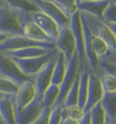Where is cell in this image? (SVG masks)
Masks as SVG:
<instances>
[{"label":"cell","mask_w":116,"mask_h":124,"mask_svg":"<svg viewBox=\"0 0 116 124\" xmlns=\"http://www.w3.org/2000/svg\"><path fill=\"white\" fill-rule=\"evenodd\" d=\"M28 14H25L8 7L0 0V32L8 37L23 36L22 23Z\"/></svg>","instance_id":"6da1fadb"},{"label":"cell","mask_w":116,"mask_h":124,"mask_svg":"<svg viewBox=\"0 0 116 124\" xmlns=\"http://www.w3.org/2000/svg\"><path fill=\"white\" fill-rule=\"evenodd\" d=\"M70 28L73 31L75 44H76V54L79 60V69L81 72H91L86 59L84 48V31L82 26L81 14L80 11L75 12L71 16L70 21Z\"/></svg>","instance_id":"7a4b0ae2"},{"label":"cell","mask_w":116,"mask_h":124,"mask_svg":"<svg viewBox=\"0 0 116 124\" xmlns=\"http://www.w3.org/2000/svg\"><path fill=\"white\" fill-rule=\"evenodd\" d=\"M0 75L11 79L19 87L25 82L35 81V77L25 75L13 58L2 52H0Z\"/></svg>","instance_id":"3957f363"},{"label":"cell","mask_w":116,"mask_h":124,"mask_svg":"<svg viewBox=\"0 0 116 124\" xmlns=\"http://www.w3.org/2000/svg\"><path fill=\"white\" fill-rule=\"evenodd\" d=\"M79 74H80L79 60H78L77 54L75 53L73 58L67 64V70H66L65 76L64 78L62 83L59 86V96H58L57 101H56L54 107L62 106L64 104L66 95L68 94L72 86L74 85V81H75L76 78L79 76Z\"/></svg>","instance_id":"277c9868"},{"label":"cell","mask_w":116,"mask_h":124,"mask_svg":"<svg viewBox=\"0 0 116 124\" xmlns=\"http://www.w3.org/2000/svg\"><path fill=\"white\" fill-rule=\"evenodd\" d=\"M57 53H58L57 49L54 48L48 54L41 56V57H37V58H13V60L18 65L20 70H22V72L25 75L29 76V77H35V75L44 68V66L46 64L47 62L49 61L53 57H54Z\"/></svg>","instance_id":"5b68a950"},{"label":"cell","mask_w":116,"mask_h":124,"mask_svg":"<svg viewBox=\"0 0 116 124\" xmlns=\"http://www.w3.org/2000/svg\"><path fill=\"white\" fill-rule=\"evenodd\" d=\"M81 13L84 14V17L86 18L92 34L101 38L110 46V48L116 51V39L114 35L112 34V30L110 29V27H108V25L104 23L102 19H99L95 16L88 15L84 12H81Z\"/></svg>","instance_id":"8992f818"},{"label":"cell","mask_w":116,"mask_h":124,"mask_svg":"<svg viewBox=\"0 0 116 124\" xmlns=\"http://www.w3.org/2000/svg\"><path fill=\"white\" fill-rule=\"evenodd\" d=\"M32 46H41L49 49L55 48L54 43L47 42H38L24 37V36H12L5 40L0 45V52H7V51H14L18 49H23L26 47Z\"/></svg>","instance_id":"52a82bcc"},{"label":"cell","mask_w":116,"mask_h":124,"mask_svg":"<svg viewBox=\"0 0 116 124\" xmlns=\"http://www.w3.org/2000/svg\"><path fill=\"white\" fill-rule=\"evenodd\" d=\"M55 48L64 55L67 63L76 53V44L73 31L70 27H60L59 35L54 42Z\"/></svg>","instance_id":"ba28073f"},{"label":"cell","mask_w":116,"mask_h":124,"mask_svg":"<svg viewBox=\"0 0 116 124\" xmlns=\"http://www.w3.org/2000/svg\"><path fill=\"white\" fill-rule=\"evenodd\" d=\"M42 97L36 96L31 103L21 109H15L16 124H32L44 110Z\"/></svg>","instance_id":"9c48e42d"},{"label":"cell","mask_w":116,"mask_h":124,"mask_svg":"<svg viewBox=\"0 0 116 124\" xmlns=\"http://www.w3.org/2000/svg\"><path fill=\"white\" fill-rule=\"evenodd\" d=\"M31 1L38 8L40 11L51 16L59 25L60 27H70L71 17H69L62 9H60L51 0H31Z\"/></svg>","instance_id":"30bf717a"},{"label":"cell","mask_w":116,"mask_h":124,"mask_svg":"<svg viewBox=\"0 0 116 124\" xmlns=\"http://www.w3.org/2000/svg\"><path fill=\"white\" fill-rule=\"evenodd\" d=\"M103 95H104V91L103 89L99 76L95 73L90 72L89 80H88V95H87V101L84 107L85 112H88L93 107L100 103L103 100Z\"/></svg>","instance_id":"8fae6325"},{"label":"cell","mask_w":116,"mask_h":124,"mask_svg":"<svg viewBox=\"0 0 116 124\" xmlns=\"http://www.w3.org/2000/svg\"><path fill=\"white\" fill-rule=\"evenodd\" d=\"M56 56L57 54L51 58L44 66L42 70L35 76L34 83L36 89V93L40 97H42L47 88L52 84L53 72H54V68L55 65V61H56Z\"/></svg>","instance_id":"7c38bea8"},{"label":"cell","mask_w":116,"mask_h":124,"mask_svg":"<svg viewBox=\"0 0 116 124\" xmlns=\"http://www.w3.org/2000/svg\"><path fill=\"white\" fill-rule=\"evenodd\" d=\"M30 19L33 20L35 24H37L41 27L45 34L50 38L54 42H55L56 39L59 35L60 27L51 16L41 11H37L35 13L29 14Z\"/></svg>","instance_id":"4fadbf2b"},{"label":"cell","mask_w":116,"mask_h":124,"mask_svg":"<svg viewBox=\"0 0 116 124\" xmlns=\"http://www.w3.org/2000/svg\"><path fill=\"white\" fill-rule=\"evenodd\" d=\"M22 33L23 36L27 39L38 41V42L54 43L48 36L41 29L37 24H35L33 20L30 19L29 14L24 18L22 23Z\"/></svg>","instance_id":"5bb4252c"},{"label":"cell","mask_w":116,"mask_h":124,"mask_svg":"<svg viewBox=\"0 0 116 124\" xmlns=\"http://www.w3.org/2000/svg\"><path fill=\"white\" fill-rule=\"evenodd\" d=\"M112 0H80L77 2L78 11L103 20V13Z\"/></svg>","instance_id":"9a60e30c"},{"label":"cell","mask_w":116,"mask_h":124,"mask_svg":"<svg viewBox=\"0 0 116 124\" xmlns=\"http://www.w3.org/2000/svg\"><path fill=\"white\" fill-rule=\"evenodd\" d=\"M37 96L35 83L33 81L25 82L20 86L18 92L15 95V109H21L31 103Z\"/></svg>","instance_id":"2e32d148"},{"label":"cell","mask_w":116,"mask_h":124,"mask_svg":"<svg viewBox=\"0 0 116 124\" xmlns=\"http://www.w3.org/2000/svg\"><path fill=\"white\" fill-rule=\"evenodd\" d=\"M15 95L0 93V115L6 124H16Z\"/></svg>","instance_id":"e0dca14e"},{"label":"cell","mask_w":116,"mask_h":124,"mask_svg":"<svg viewBox=\"0 0 116 124\" xmlns=\"http://www.w3.org/2000/svg\"><path fill=\"white\" fill-rule=\"evenodd\" d=\"M53 49H49V48H45V47H41V46H32V47H26V48L18 49V50L2 52V53H5L6 55H7L8 57H10V58H32L46 55L51 50H53Z\"/></svg>","instance_id":"ac0fdd59"},{"label":"cell","mask_w":116,"mask_h":124,"mask_svg":"<svg viewBox=\"0 0 116 124\" xmlns=\"http://www.w3.org/2000/svg\"><path fill=\"white\" fill-rule=\"evenodd\" d=\"M67 64L68 63L66 61L64 55L58 51L57 56H56V61H55V65L54 68V72H53L52 84L60 86L65 76L66 70H67Z\"/></svg>","instance_id":"d6986e66"},{"label":"cell","mask_w":116,"mask_h":124,"mask_svg":"<svg viewBox=\"0 0 116 124\" xmlns=\"http://www.w3.org/2000/svg\"><path fill=\"white\" fill-rule=\"evenodd\" d=\"M101 104L105 110L107 120L110 121L116 120V91L104 93Z\"/></svg>","instance_id":"ffe728a7"},{"label":"cell","mask_w":116,"mask_h":124,"mask_svg":"<svg viewBox=\"0 0 116 124\" xmlns=\"http://www.w3.org/2000/svg\"><path fill=\"white\" fill-rule=\"evenodd\" d=\"M8 7L25 14H32L40 11L31 0H2Z\"/></svg>","instance_id":"44dd1931"},{"label":"cell","mask_w":116,"mask_h":124,"mask_svg":"<svg viewBox=\"0 0 116 124\" xmlns=\"http://www.w3.org/2000/svg\"><path fill=\"white\" fill-rule=\"evenodd\" d=\"M90 72L80 73V83H79V92H78V106L84 109L87 95H88V80Z\"/></svg>","instance_id":"7402d4cb"},{"label":"cell","mask_w":116,"mask_h":124,"mask_svg":"<svg viewBox=\"0 0 116 124\" xmlns=\"http://www.w3.org/2000/svg\"><path fill=\"white\" fill-rule=\"evenodd\" d=\"M59 96V86L51 84L42 96V102L45 108H52Z\"/></svg>","instance_id":"603a6c76"},{"label":"cell","mask_w":116,"mask_h":124,"mask_svg":"<svg viewBox=\"0 0 116 124\" xmlns=\"http://www.w3.org/2000/svg\"><path fill=\"white\" fill-rule=\"evenodd\" d=\"M98 76L101 79V83L104 93L115 92L116 91V77L111 73L105 72L101 70Z\"/></svg>","instance_id":"cb8c5ba5"},{"label":"cell","mask_w":116,"mask_h":124,"mask_svg":"<svg viewBox=\"0 0 116 124\" xmlns=\"http://www.w3.org/2000/svg\"><path fill=\"white\" fill-rule=\"evenodd\" d=\"M91 124H107V116L102 104L98 103L89 110Z\"/></svg>","instance_id":"d4e9b609"},{"label":"cell","mask_w":116,"mask_h":124,"mask_svg":"<svg viewBox=\"0 0 116 124\" xmlns=\"http://www.w3.org/2000/svg\"><path fill=\"white\" fill-rule=\"evenodd\" d=\"M85 111L83 108L78 105L70 106V107H64L62 105V119H65L67 117L74 119L76 120H80L84 117Z\"/></svg>","instance_id":"484cf974"},{"label":"cell","mask_w":116,"mask_h":124,"mask_svg":"<svg viewBox=\"0 0 116 124\" xmlns=\"http://www.w3.org/2000/svg\"><path fill=\"white\" fill-rule=\"evenodd\" d=\"M51 1L56 5L60 9H62L69 17H71L75 12L78 11V0H51Z\"/></svg>","instance_id":"4316f807"},{"label":"cell","mask_w":116,"mask_h":124,"mask_svg":"<svg viewBox=\"0 0 116 124\" xmlns=\"http://www.w3.org/2000/svg\"><path fill=\"white\" fill-rule=\"evenodd\" d=\"M79 83H80V74L76 78L74 85L72 86L71 89L69 90L68 94L66 95V98L63 106L64 107H70V106H74L78 105V92H79Z\"/></svg>","instance_id":"83f0119b"},{"label":"cell","mask_w":116,"mask_h":124,"mask_svg":"<svg viewBox=\"0 0 116 124\" xmlns=\"http://www.w3.org/2000/svg\"><path fill=\"white\" fill-rule=\"evenodd\" d=\"M19 86L11 79L3 77L0 75V93L9 94V95H16L19 90Z\"/></svg>","instance_id":"f1b7e54d"},{"label":"cell","mask_w":116,"mask_h":124,"mask_svg":"<svg viewBox=\"0 0 116 124\" xmlns=\"http://www.w3.org/2000/svg\"><path fill=\"white\" fill-rule=\"evenodd\" d=\"M103 21L106 24L116 23V4L113 1H111L105 9Z\"/></svg>","instance_id":"f546056e"},{"label":"cell","mask_w":116,"mask_h":124,"mask_svg":"<svg viewBox=\"0 0 116 124\" xmlns=\"http://www.w3.org/2000/svg\"><path fill=\"white\" fill-rule=\"evenodd\" d=\"M62 120V106H56L51 108L49 124H61Z\"/></svg>","instance_id":"4dcf8cb0"},{"label":"cell","mask_w":116,"mask_h":124,"mask_svg":"<svg viewBox=\"0 0 116 124\" xmlns=\"http://www.w3.org/2000/svg\"><path fill=\"white\" fill-rule=\"evenodd\" d=\"M51 108H45L42 113L32 124H49V116H50Z\"/></svg>","instance_id":"1f68e13d"},{"label":"cell","mask_w":116,"mask_h":124,"mask_svg":"<svg viewBox=\"0 0 116 124\" xmlns=\"http://www.w3.org/2000/svg\"><path fill=\"white\" fill-rule=\"evenodd\" d=\"M99 64H100V70L112 74L116 77V63L101 61L99 62Z\"/></svg>","instance_id":"d6a6232c"},{"label":"cell","mask_w":116,"mask_h":124,"mask_svg":"<svg viewBox=\"0 0 116 124\" xmlns=\"http://www.w3.org/2000/svg\"><path fill=\"white\" fill-rule=\"evenodd\" d=\"M61 124H79V120H76L74 119L67 117V118H65V119H64L62 120Z\"/></svg>","instance_id":"836d02e7"},{"label":"cell","mask_w":116,"mask_h":124,"mask_svg":"<svg viewBox=\"0 0 116 124\" xmlns=\"http://www.w3.org/2000/svg\"><path fill=\"white\" fill-rule=\"evenodd\" d=\"M79 124H91V120H90V113L85 112L84 117L79 121Z\"/></svg>","instance_id":"e575fe53"},{"label":"cell","mask_w":116,"mask_h":124,"mask_svg":"<svg viewBox=\"0 0 116 124\" xmlns=\"http://www.w3.org/2000/svg\"><path fill=\"white\" fill-rule=\"evenodd\" d=\"M108 25V27H110V29L112 30V34L114 35L116 39V23H112V24H107Z\"/></svg>","instance_id":"d590c367"},{"label":"cell","mask_w":116,"mask_h":124,"mask_svg":"<svg viewBox=\"0 0 116 124\" xmlns=\"http://www.w3.org/2000/svg\"><path fill=\"white\" fill-rule=\"evenodd\" d=\"M7 38H9L7 35H6V34H4V33L0 32V45H1V44H2L3 42H4L5 40L7 39Z\"/></svg>","instance_id":"8d00e7d4"},{"label":"cell","mask_w":116,"mask_h":124,"mask_svg":"<svg viewBox=\"0 0 116 124\" xmlns=\"http://www.w3.org/2000/svg\"><path fill=\"white\" fill-rule=\"evenodd\" d=\"M0 124H6L4 122V120H2V118H1V115H0Z\"/></svg>","instance_id":"74e56055"},{"label":"cell","mask_w":116,"mask_h":124,"mask_svg":"<svg viewBox=\"0 0 116 124\" xmlns=\"http://www.w3.org/2000/svg\"><path fill=\"white\" fill-rule=\"evenodd\" d=\"M109 121H110V120H109ZM110 122H111V124H116L115 122H114V121H110Z\"/></svg>","instance_id":"f35d334b"},{"label":"cell","mask_w":116,"mask_h":124,"mask_svg":"<svg viewBox=\"0 0 116 124\" xmlns=\"http://www.w3.org/2000/svg\"><path fill=\"white\" fill-rule=\"evenodd\" d=\"M107 121H108V123H107V124H111V122H110V121H109L108 120H107Z\"/></svg>","instance_id":"ab89813d"},{"label":"cell","mask_w":116,"mask_h":124,"mask_svg":"<svg viewBox=\"0 0 116 124\" xmlns=\"http://www.w3.org/2000/svg\"><path fill=\"white\" fill-rule=\"evenodd\" d=\"M112 1H113V2H114V3L116 4V0H112Z\"/></svg>","instance_id":"60d3db41"},{"label":"cell","mask_w":116,"mask_h":124,"mask_svg":"<svg viewBox=\"0 0 116 124\" xmlns=\"http://www.w3.org/2000/svg\"><path fill=\"white\" fill-rule=\"evenodd\" d=\"M114 122H115V121H114ZM115 123H116V122H115Z\"/></svg>","instance_id":"b9f144b4"},{"label":"cell","mask_w":116,"mask_h":124,"mask_svg":"<svg viewBox=\"0 0 116 124\" xmlns=\"http://www.w3.org/2000/svg\"><path fill=\"white\" fill-rule=\"evenodd\" d=\"M115 122H116V120H115Z\"/></svg>","instance_id":"7bdbcfd3"},{"label":"cell","mask_w":116,"mask_h":124,"mask_svg":"<svg viewBox=\"0 0 116 124\" xmlns=\"http://www.w3.org/2000/svg\"><path fill=\"white\" fill-rule=\"evenodd\" d=\"M78 1H79V0H78Z\"/></svg>","instance_id":"ee69618b"},{"label":"cell","mask_w":116,"mask_h":124,"mask_svg":"<svg viewBox=\"0 0 116 124\" xmlns=\"http://www.w3.org/2000/svg\"><path fill=\"white\" fill-rule=\"evenodd\" d=\"M79 1H80V0H79Z\"/></svg>","instance_id":"f6af8a7d"}]
</instances>
